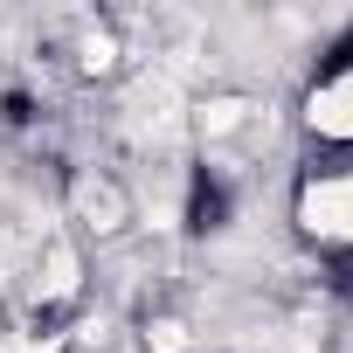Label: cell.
Returning a JSON list of instances; mask_svg holds the SVG:
<instances>
[{"instance_id": "2", "label": "cell", "mask_w": 353, "mask_h": 353, "mask_svg": "<svg viewBox=\"0 0 353 353\" xmlns=\"http://www.w3.org/2000/svg\"><path fill=\"white\" fill-rule=\"evenodd\" d=\"M298 215H305L312 236H339V243H353V173H346V181H319V188H305Z\"/></svg>"}, {"instance_id": "3", "label": "cell", "mask_w": 353, "mask_h": 353, "mask_svg": "<svg viewBox=\"0 0 353 353\" xmlns=\"http://www.w3.org/2000/svg\"><path fill=\"white\" fill-rule=\"evenodd\" d=\"M325 139H353V70L339 77V83H325L319 97H312V111H305Z\"/></svg>"}, {"instance_id": "5", "label": "cell", "mask_w": 353, "mask_h": 353, "mask_svg": "<svg viewBox=\"0 0 353 353\" xmlns=\"http://www.w3.org/2000/svg\"><path fill=\"white\" fill-rule=\"evenodd\" d=\"M243 111H250L243 97H215V104H201V111H194V125H201L208 139H222V132H236V125H243Z\"/></svg>"}, {"instance_id": "1", "label": "cell", "mask_w": 353, "mask_h": 353, "mask_svg": "<svg viewBox=\"0 0 353 353\" xmlns=\"http://www.w3.org/2000/svg\"><path fill=\"white\" fill-rule=\"evenodd\" d=\"M132 125L145 132V139H173V125H181V83H173V70H152V77H139V90H132Z\"/></svg>"}, {"instance_id": "4", "label": "cell", "mask_w": 353, "mask_h": 353, "mask_svg": "<svg viewBox=\"0 0 353 353\" xmlns=\"http://www.w3.org/2000/svg\"><path fill=\"white\" fill-rule=\"evenodd\" d=\"M77 215H83L97 236H111V229L125 222V194H118L111 181H83V188H77Z\"/></svg>"}, {"instance_id": "7", "label": "cell", "mask_w": 353, "mask_h": 353, "mask_svg": "<svg viewBox=\"0 0 353 353\" xmlns=\"http://www.w3.org/2000/svg\"><path fill=\"white\" fill-rule=\"evenodd\" d=\"M111 56H118L111 35H90V42H83V70H111Z\"/></svg>"}, {"instance_id": "8", "label": "cell", "mask_w": 353, "mask_h": 353, "mask_svg": "<svg viewBox=\"0 0 353 353\" xmlns=\"http://www.w3.org/2000/svg\"><path fill=\"white\" fill-rule=\"evenodd\" d=\"M14 353H56V339H21Z\"/></svg>"}, {"instance_id": "6", "label": "cell", "mask_w": 353, "mask_h": 353, "mask_svg": "<svg viewBox=\"0 0 353 353\" xmlns=\"http://www.w3.org/2000/svg\"><path fill=\"white\" fill-rule=\"evenodd\" d=\"M70 284H77V256H70L63 243H49V277H42V291H49V298H63Z\"/></svg>"}]
</instances>
